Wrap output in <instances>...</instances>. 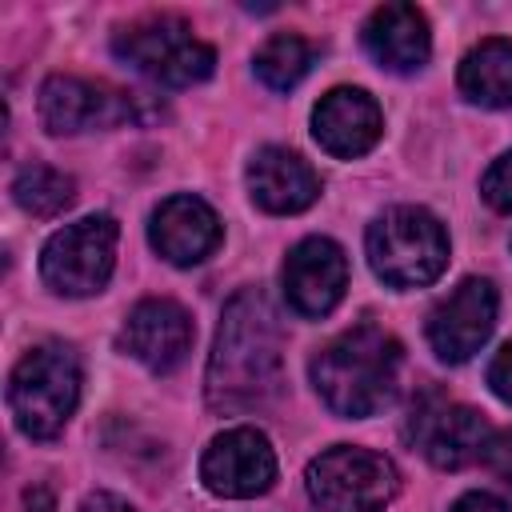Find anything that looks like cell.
Here are the masks:
<instances>
[{"label":"cell","mask_w":512,"mask_h":512,"mask_svg":"<svg viewBox=\"0 0 512 512\" xmlns=\"http://www.w3.org/2000/svg\"><path fill=\"white\" fill-rule=\"evenodd\" d=\"M284 380V332L276 308L260 288H244L228 300L216 344L208 356V404L216 412L264 408Z\"/></svg>","instance_id":"obj_1"},{"label":"cell","mask_w":512,"mask_h":512,"mask_svg":"<svg viewBox=\"0 0 512 512\" xmlns=\"http://www.w3.org/2000/svg\"><path fill=\"white\" fill-rule=\"evenodd\" d=\"M400 340L376 324H356L312 356V384L336 416H376L396 396Z\"/></svg>","instance_id":"obj_2"},{"label":"cell","mask_w":512,"mask_h":512,"mask_svg":"<svg viewBox=\"0 0 512 512\" xmlns=\"http://www.w3.org/2000/svg\"><path fill=\"white\" fill-rule=\"evenodd\" d=\"M80 404V356L64 340L32 344L8 380V408L28 440H52L64 432Z\"/></svg>","instance_id":"obj_3"},{"label":"cell","mask_w":512,"mask_h":512,"mask_svg":"<svg viewBox=\"0 0 512 512\" xmlns=\"http://www.w3.org/2000/svg\"><path fill=\"white\" fill-rule=\"evenodd\" d=\"M368 264L392 288H424L448 264L444 224L428 208H388L368 228Z\"/></svg>","instance_id":"obj_4"},{"label":"cell","mask_w":512,"mask_h":512,"mask_svg":"<svg viewBox=\"0 0 512 512\" xmlns=\"http://www.w3.org/2000/svg\"><path fill=\"white\" fill-rule=\"evenodd\" d=\"M116 56L168 88L200 84L216 68V48L196 40L192 28L176 16H148L116 32Z\"/></svg>","instance_id":"obj_5"},{"label":"cell","mask_w":512,"mask_h":512,"mask_svg":"<svg viewBox=\"0 0 512 512\" xmlns=\"http://www.w3.org/2000/svg\"><path fill=\"white\" fill-rule=\"evenodd\" d=\"M308 496L320 512H384L396 496V468L388 456L336 444L320 452L308 472Z\"/></svg>","instance_id":"obj_6"},{"label":"cell","mask_w":512,"mask_h":512,"mask_svg":"<svg viewBox=\"0 0 512 512\" xmlns=\"http://www.w3.org/2000/svg\"><path fill=\"white\" fill-rule=\"evenodd\" d=\"M116 240L120 228L112 216L96 212L76 224H64L48 236L40 252V276L60 296H92L108 284L116 268Z\"/></svg>","instance_id":"obj_7"},{"label":"cell","mask_w":512,"mask_h":512,"mask_svg":"<svg viewBox=\"0 0 512 512\" xmlns=\"http://www.w3.org/2000/svg\"><path fill=\"white\" fill-rule=\"evenodd\" d=\"M408 440L436 464V468H464L484 456L488 444V424L476 408L452 404L440 392H424L412 404L408 416Z\"/></svg>","instance_id":"obj_8"},{"label":"cell","mask_w":512,"mask_h":512,"mask_svg":"<svg viewBox=\"0 0 512 512\" xmlns=\"http://www.w3.org/2000/svg\"><path fill=\"white\" fill-rule=\"evenodd\" d=\"M200 480L208 492L228 500L260 496L276 480V452L260 428H228L204 448Z\"/></svg>","instance_id":"obj_9"},{"label":"cell","mask_w":512,"mask_h":512,"mask_svg":"<svg viewBox=\"0 0 512 512\" xmlns=\"http://www.w3.org/2000/svg\"><path fill=\"white\" fill-rule=\"evenodd\" d=\"M40 120L48 132L56 136H72V132H88V128H112L132 120V96L120 88H108L100 80H84V76H48L40 84Z\"/></svg>","instance_id":"obj_10"},{"label":"cell","mask_w":512,"mask_h":512,"mask_svg":"<svg viewBox=\"0 0 512 512\" xmlns=\"http://www.w3.org/2000/svg\"><path fill=\"white\" fill-rule=\"evenodd\" d=\"M496 328V288L480 276L460 280L428 316V344L440 360L464 364Z\"/></svg>","instance_id":"obj_11"},{"label":"cell","mask_w":512,"mask_h":512,"mask_svg":"<svg viewBox=\"0 0 512 512\" xmlns=\"http://www.w3.org/2000/svg\"><path fill=\"white\" fill-rule=\"evenodd\" d=\"M348 288V260L344 248L328 236H308L300 240L288 260H284V296L292 312L320 320L328 316Z\"/></svg>","instance_id":"obj_12"},{"label":"cell","mask_w":512,"mask_h":512,"mask_svg":"<svg viewBox=\"0 0 512 512\" xmlns=\"http://www.w3.org/2000/svg\"><path fill=\"white\" fill-rule=\"evenodd\" d=\"M192 336V316L176 300H140L120 328V348L148 372L164 376L188 356Z\"/></svg>","instance_id":"obj_13"},{"label":"cell","mask_w":512,"mask_h":512,"mask_svg":"<svg viewBox=\"0 0 512 512\" xmlns=\"http://www.w3.org/2000/svg\"><path fill=\"white\" fill-rule=\"evenodd\" d=\"M384 132L380 104L364 88H332L312 108V136L328 156L356 160L364 156Z\"/></svg>","instance_id":"obj_14"},{"label":"cell","mask_w":512,"mask_h":512,"mask_svg":"<svg viewBox=\"0 0 512 512\" xmlns=\"http://www.w3.org/2000/svg\"><path fill=\"white\" fill-rule=\"evenodd\" d=\"M152 248L168 260V264H200L204 256L216 252L224 228L220 216L200 200V196H168L156 212H152Z\"/></svg>","instance_id":"obj_15"},{"label":"cell","mask_w":512,"mask_h":512,"mask_svg":"<svg viewBox=\"0 0 512 512\" xmlns=\"http://www.w3.org/2000/svg\"><path fill=\"white\" fill-rule=\"evenodd\" d=\"M248 192L252 200L272 212V216H292L304 212L308 204H316L320 196V176L312 172V164L292 152V148H260L248 164Z\"/></svg>","instance_id":"obj_16"},{"label":"cell","mask_w":512,"mask_h":512,"mask_svg":"<svg viewBox=\"0 0 512 512\" xmlns=\"http://www.w3.org/2000/svg\"><path fill=\"white\" fill-rule=\"evenodd\" d=\"M368 56L388 72H416L432 56V32L416 4H380L364 24Z\"/></svg>","instance_id":"obj_17"},{"label":"cell","mask_w":512,"mask_h":512,"mask_svg":"<svg viewBox=\"0 0 512 512\" xmlns=\"http://www.w3.org/2000/svg\"><path fill=\"white\" fill-rule=\"evenodd\" d=\"M460 92L480 108L512 104V40H480L460 60Z\"/></svg>","instance_id":"obj_18"},{"label":"cell","mask_w":512,"mask_h":512,"mask_svg":"<svg viewBox=\"0 0 512 512\" xmlns=\"http://www.w3.org/2000/svg\"><path fill=\"white\" fill-rule=\"evenodd\" d=\"M12 196L28 216L48 220V216H60L76 200V184H72V176H64L52 164H28V168H20Z\"/></svg>","instance_id":"obj_19"},{"label":"cell","mask_w":512,"mask_h":512,"mask_svg":"<svg viewBox=\"0 0 512 512\" xmlns=\"http://www.w3.org/2000/svg\"><path fill=\"white\" fill-rule=\"evenodd\" d=\"M312 68V48L304 36L296 32H280L272 36L260 52H256V76L272 88V92H288L296 88Z\"/></svg>","instance_id":"obj_20"},{"label":"cell","mask_w":512,"mask_h":512,"mask_svg":"<svg viewBox=\"0 0 512 512\" xmlns=\"http://www.w3.org/2000/svg\"><path fill=\"white\" fill-rule=\"evenodd\" d=\"M480 192H484V200H488L496 212H512V152H504V156L484 172Z\"/></svg>","instance_id":"obj_21"},{"label":"cell","mask_w":512,"mask_h":512,"mask_svg":"<svg viewBox=\"0 0 512 512\" xmlns=\"http://www.w3.org/2000/svg\"><path fill=\"white\" fill-rule=\"evenodd\" d=\"M480 460L492 468V476H500V480L512 488V428L492 432L488 444H484V456H480Z\"/></svg>","instance_id":"obj_22"},{"label":"cell","mask_w":512,"mask_h":512,"mask_svg":"<svg viewBox=\"0 0 512 512\" xmlns=\"http://www.w3.org/2000/svg\"><path fill=\"white\" fill-rule=\"evenodd\" d=\"M488 388H492L504 404H512V340L492 356V364H488Z\"/></svg>","instance_id":"obj_23"},{"label":"cell","mask_w":512,"mask_h":512,"mask_svg":"<svg viewBox=\"0 0 512 512\" xmlns=\"http://www.w3.org/2000/svg\"><path fill=\"white\" fill-rule=\"evenodd\" d=\"M80 512H136V508L116 492H88L80 500Z\"/></svg>","instance_id":"obj_24"},{"label":"cell","mask_w":512,"mask_h":512,"mask_svg":"<svg viewBox=\"0 0 512 512\" xmlns=\"http://www.w3.org/2000/svg\"><path fill=\"white\" fill-rule=\"evenodd\" d=\"M452 512H512L504 500H496V496H488V492H468V496H460L456 504H452Z\"/></svg>","instance_id":"obj_25"},{"label":"cell","mask_w":512,"mask_h":512,"mask_svg":"<svg viewBox=\"0 0 512 512\" xmlns=\"http://www.w3.org/2000/svg\"><path fill=\"white\" fill-rule=\"evenodd\" d=\"M24 504H28V512H56V500H52V492L44 484H32L24 492Z\"/></svg>","instance_id":"obj_26"}]
</instances>
